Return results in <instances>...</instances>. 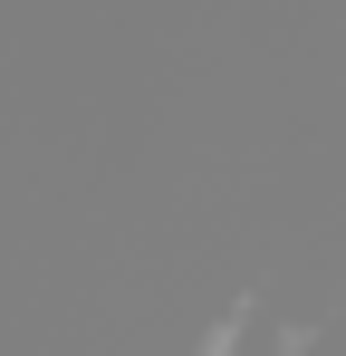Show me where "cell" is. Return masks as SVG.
<instances>
[{"instance_id":"cell-1","label":"cell","mask_w":346,"mask_h":356,"mask_svg":"<svg viewBox=\"0 0 346 356\" xmlns=\"http://www.w3.org/2000/svg\"><path fill=\"white\" fill-rule=\"evenodd\" d=\"M222 356H298V327L270 318V308H240V318L222 327Z\"/></svg>"}]
</instances>
